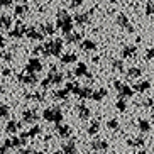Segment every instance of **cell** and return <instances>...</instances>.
Instances as JSON below:
<instances>
[{
    "instance_id": "obj_1",
    "label": "cell",
    "mask_w": 154,
    "mask_h": 154,
    "mask_svg": "<svg viewBox=\"0 0 154 154\" xmlns=\"http://www.w3.org/2000/svg\"><path fill=\"white\" fill-rule=\"evenodd\" d=\"M32 69H34V71H37V69H41V64H39V61H36V59H34V61H29V64H27V71H32Z\"/></svg>"
},
{
    "instance_id": "obj_2",
    "label": "cell",
    "mask_w": 154,
    "mask_h": 154,
    "mask_svg": "<svg viewBox=\"0 0 154 154\" xmlns=\"http://www.w3.org/2000/svg\"><path fill=\"white\" fill-rule=\"evenodd\" d=\"M9 27H10V19L4 15L0 19V29H9Z\"/></svg>"
},
{
    "instance_id": "obj_3",
    "label": "cell",
    "mask_w": 154,
    "mask_h": 154,
    "mask_svg": "<svg viewBox=\"0 0 154 154\" xmlns=\"http://www.w3.org/2000/svg\"><path fill=\"white\" fill-rule=\"evenodd\" d=\"M34 119H36V113H32V112H26V113H24V120H26V122H32Z\"/></svg>"
},
{
    "instance_id": "obj_4",
    "label": "cell",
    "mask_w": 154,
    "mask_h": 154,
    "mask_svg": "<svg viewBox=\"0 0 154 154\" xmlns=\"http://www.w3.org/2000/svg\"><path fill=\"white\" fill-rule=\"evenodd\" d=\"M9 113V109L7 107H4V105H0V117H5Z\"/></svg>"
},
{
    "instance_id": "obj_5",
    "label": "cell",
    "mask_w": 154,
    "mask_h": 154,
    "mask_svg": "<svg viewBox=\"0 0 154 154\" xmlns=\"http://www.w3.org/2000/svg\"><path fill=\"white\" fill-rule=\"evenodd\" d=\"M20 78L24 80V83H34L36 82V78L34 76H20Z\"/></svg>"
},
{
    "instance_id": "obj_6",
    "label": "cell",
    "mask_w": 154,
    "mask_h": 154,
    "mask_svg": "<svg viewBox=\"0 0 154 154\" xmlns=\"http://www.w3.org/2000/svg\"><path fill=\"white\" fill-rule=\"evenodd\" d=\"M22 32H24V27L20 26V29H15V31L12 32V36H14V37H17V36H22Z\"/></svg>"
},
{
    "instance_id": "obj_7",
    "label": "cell",
    "mask_w": 154,
    "mask_h": 154,
    "mask_svg": "<svg viewBox=\"0 0 154 154\" xmlns=\"http://www.w3.org/2000/svg\"><path fill=\"white\" fill-rule=\"evenodd\" d=\"M17 131V124H9L7 125V132H15Z\"/></svg>"
},
{
    "instance_id": "obj_8",
    "label": "cell",
    "mask_w": 154,
    "mask_h": 154,
    "mask_svg": "<svg viewBox=\"0 0 154 154\" xmlns=\"http://www.w3.org/2000/svg\"><path fill=\"white\" fill-rule=\"evenodd\" d=\"M26 10H27V7H17V10H15V12H17L19 15H24V12H26Z\"/></svg>"
},
{
    "instance_id": "obj_9",
    "label": "cell",
    "mask_w": 154,
    "mask_h": 154,
    "mask_svg": "<svg viewBox=\"0 0 154 154\" xmlns=\"http://www.w3.org/2000/svg\"><path fill=\"white\" fill-rule=\"evenodd\" d=\"M0 5H10V0H0Z\"/></svg>"
},
{
    "instance_id": "obj_10",
    "label": "cell",
    "mask_w": 154,
    "mask_h": 154,
    "mask_svg": "<svg viewBox=\"0 0 154 154\" xmlns=\"http://www.w3.org/2000/svg\"><path fill=\"white\" fill-rule=\"evenodd\" d=\"M5 42H4V39H2V37H0V46H4Z\"/></svg>"
}]
</instances>
